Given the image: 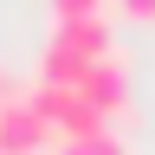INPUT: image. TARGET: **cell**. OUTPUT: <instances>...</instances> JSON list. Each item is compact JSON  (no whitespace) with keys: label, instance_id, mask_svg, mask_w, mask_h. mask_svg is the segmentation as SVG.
Wrapping results in <instances>:
<instances>
[{"label":"cell","instance_id":"cell-1","mask_svg":"<svg viewBox=\"0 0 155 155\" xmlns=\"http://www.w3.org/2000/svg\"><path fill=\"white\" fill-rule=\"evenodd\" d=\"M110 52H116L110 19H52L45 45H39V84H78Z\"/></svg>","mask_w":155,"mask_h":155},{"label":"cell","instance_id":"cell-2","mask_svg":"<svg viewBox=\"0 0 155 155\" xmlns=\"http://www.w3.org/2000/svg\"><path fill=\"white\" fill-rule=\"evenodd\" d=\"M58 129L39 116L32 91H19L13 104H0V155H58Z\"/></svg>","mask_w":155,"mask_h":155},{"label":"cell","instance_id":"cell-3","mask_svg":"<svg viewBox=\"0 0 155 155\" xmlns=\"http://www.w3.org/2000/svg\"><path fill=\"white\" fill-rule=\"evenodd\" d=\"M58 155H129V136L123 129H91V136H71Z\"/></svg>","mask_w":155,"mask_h":155},{"label":"cell","instance_id":"cell-4","mask_svg":"<svg viewBox=\"0 0 155 155\" xmlns=\"http://www.w3.org/2000/svg\"><path fill=\"white\" fill-rule=\"evenodd\" d=\"M45 7H52V19H104L110 0H45Z\"/></svg>","mask_w":155,"mask_h":155},{"label":"cell","instance_id":"cell-5","mask_svg":"<svg viewBox=\"0 0 155 155\" xmlns=\"http://www.w3.org/2000/svg\"><path fill=\"white\" fill-rule=\"evenodd\" d=\"M123 19H136V26H155V0H110Z\"/></svg>","mask_w":155,"mask_h":155}]
</instances>
